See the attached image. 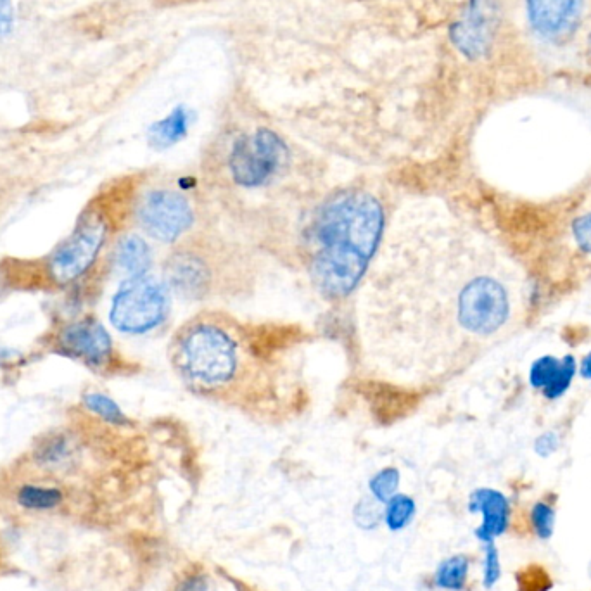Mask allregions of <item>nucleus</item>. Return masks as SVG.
<instances>
[{
  "instance_id": "nucleus-1",
  "label": "nucleus",
  "mask_w": 591,
  "mask_h": 591,
  "mask_svg": "<svg viewBox=\"0 0 591 591\" xmlns=\"http://www.w3.org/2000/svg\"><path fill=\"white\" fill-rule=\"evenodd\" d=\"M381 201L365 191L325 199L306 227L310 279L325 298H348L369 274L384 232Z\"/></svg>"
},
{
  "instance_id": "nucleus-2",
  "label": "nucleus",
  "mask_w": 591,
  "mask_h": 591,
  "mask_svg": "<svg viewBox=\"0 0 591 591\" xmlns=\"http://www.w3.org/2000/svg\"><path fill=\"white\" fill-rule=\"evenodd\" d=\"M246 346L234 324L197 317L178 331L173 363L178 374L199 393H227L246 369Z\"/></svg>"
},
{
  "instance_id": "nucleus-3",
  "label": "nucleus",
  "mask_w": 591,
  "mask_h": 591,
  "mask_svg": "<svg viewBox=\"0 0 591 591\" xmlns=\"http://www.w3.org/2000/svg\"><path fill=\"white\" fill-rule=\"evenodd\" d=\"M170 312V287L166 282L140 275L127 280L113 298L111 324L125 334H146L165 322Z\"/></svg>"
},
{
  "instance_id": "nucleus-4",
  "label": "nucleus",
  "mask_w": 591,
  "mask_h": 591,
  "mask_svg": "<svg viewBox=\"0 0 591 591\" xmlns=\"http://www.w3.org/2000/svg\"><path fill=\"white\" fill-rule=\"evenodd\" d=\"M289 163V149L279 135L258 128L237 140L229 154L230 177L244 189H260L274 182Z\"/></svg>"
},
{
  "instance_id": "nucleus-5",
  "label": "nucleus",
  "mask_w": 591,
  "mask_h": 591,
  "mask_svg": "<svg viewBox=\"0 0 591 591\" xmlns=\"http://www.w3.org/2000/svg\"><path fill=\"white\" fill-rule=\"evenodd\" d=\"M108 232L101 213L92 211L82 218L77 229L59 246L49 260V274L56 284H70L82 277L96 261Z\"/></svg>"
},
{
  "instance_id": "nucleus-6",
  "label": "nucleus",
  "mask_w": 591,
  "mask_h": 591,
  "mask_svg": "<svg viewBox=\"0 0 591 591\" xmlns=\"http://www.w3.org/2000/svg\"><path fill=\"white\" fill-rule=\"evenodd\" d=\"M137 218L140 227L156 241L177 242L194 225V210L182 194L156 189L140 201Z\"/></svg>"
},
{
  "instance_id": "nucleus-7",
  "label": "nucleus",
  "mask_w": 591,
  "mask_h": 591,
  "mask_svg": "<svg viewBox=\"0 0 591 591\" xmlns=\"http://www.w3.org/2000/svg\"><path fill=\"white\" fill-rule=\"evenodd\" d=\"M166 284L184 298L201 299L213 287V267L194 249H178L166 267Z\"/></svg>"
},
{
  "instance_id": "nucleus-8",
  "label": "nucleus",
  "mask_w": 591,
  "mask_h": 591,
  "mask_svg": "<svg viewBox=\"0 0 591 591\" xmlns=\"http://www.w3.org/2000/svg\"><path fill=\"white\" fill-rule=\"evenodd\" d=\"M534 30L550 40L567 39L581 21L583 0H526Z\"/></svg>"
},
{
  "instance_id": "nucleus-9",
  "label": "nucleus",
  "mask_w": 591,
  "mask_h": 591,
  "mask_svg": "<svg viewBox=\"0 0 591 591\" xmlns=\"http://www.w3.org/2000/svg\"><path fill=\"white\" fill-rule=\"evenodd\" d=\"M61 350L89 365H102L113 351L108 331L94 318L71 324L59 337Z\"/></svg>"
},
{
  "instance_id": "nucleus-10",
  "label": "nucleus",
  "mask_w": 591,
  "mask_h": 591,
  "mask_svg": "<svg viewBox=\"0 0 591 591\" xmlns=\"http://www.w3.org/2000/svg\"><path fill=\"white\" fill-rule=\"evenodd\" d=\"M578 374V362L572 355L557 358L545 355L534 360L529 369V384L534 391H540L547 400H559L571 388Z\"/></svg>"
},
{
  "instance_id": "nucleus-11",
  "label": "nucleus",
  "mask_w": 591,
  "mask_h": 591,
  "mask_svg": "<svg viewBox=\"0 0 591 591\" xmlns=\"http://www.w3.org/2000/svg\"><path fill=\"white\" fill-rule=\"evenodd\" d=\"M469 512L483 515L481 526L476 529V538L491 543L507 533L510 526V502L502 491L493 488H479L469 498Z\"/></svg>"
},
{
  "instance_id": "nucleus-12",
  "label": "nucleus",
  "mask_w": 591,
  "mask_h": 591,
  "mask_svg": "<svg viewBox=\"0 0 591 591\" xmlns=\"http://www.w3.org/2000/svg\"><path fill=\"white\" fill-rule=\"evenodd\" d=\"M452 39L458 51L467 58H483L484 54L490 51L493 26L483 13L471 11L464 20L453 25Z\"/></svg>"
},
{
  "instance_id": "nucleus-13",
  "label": "nucleus",
  "mask_w": 591,
  "mask_h": 591,
  "mask_svg": "<svg viewBox=\"0 0 591 591\" xmlns=\"http://www.w3.org/2000/svg\"><path fill=\"white\" fill-rule=\"evenodd\" d=\"M115 258L118 268L123 270L130 279L146 275L153 261L147 242L137 236L121 239L116 248Z\"/></svg>"
},
{
  "instance_id": "nucleus-14",
  "label": "nucleus",
  "mask_w": 591,
  "mask_h": 591,
  "mask_svg": "<svg viewBox=\"0 0 591 591\" xmlns=\"http://www.w3.org/2000/svg\"><path fill=\"white\" fill-rule=\"evenodd\" d=\"M471 571V559L458 553L453 557L443 560L434 572V586L445 591H464L469 581Z\"/></svg>"
},
{
  "instance_id": "nucleus-15",
  "label": "nucleus",
  "mask_w": 591,
  "mask_h": 591,
  "mask_svg": "<svg viewBox=\"0 0 591 591\" xmlns=\"http://www.w3.org/2000/svg\"><path fill=\"white\" fill-rule=\"evenodd\" d=\"M187 134V113L184 109L178 108L172 115L166 116L165 120L159 121L151 130V139L159 147H168L184 139Z\"/></svg>"
},
{
  "instance_id": "nucleus-16",
  "label": "nucleus",
  "mask_w": 591,
  "mask_h": 591,
  "mask_svg": "<svg viewBox=\"0 0 591 591\" xmlns=\"http://www.w3.org/2000/svg\"><path fill=\"white\" fill-rule=\"evenodd\" d=\"M417 514V503L408 495H394L384 509V522L389 531H403L414 521Z\"/></svg>"
},
{
  "instance_id": "nucleus-17",
  "label": "nucleus",
  "mask_w": 591,
  "mask_h": 591,
  "mask_svg": "<svg viewBox=\"0 0 591 591\" xmlns=\"http://www.w3.org/2000/svg\"><path fill=\"white\" fill-rule=\"evenodd\" d=\"M18 502L23 509L51 510L61 505L63 493L58 488L28 484V486H23L18 493Z\"/></svg>"
},
{
  "instance_id": "nucleus-18",
  "label": "nucleus",
  "mask_w": 591,
  "mask_h": 591,
  "mask_svg": "<svg viewBox=\"0 0 591 591\" xmlns=\"http://www.w3.org/2000/svg\"><path fill=\"white\" fill-rule=\"evenodd\" d=\"M519 591H550L553 588L552 574L541 564H528L515 572Z\"/></svg>"
},
{
  "instance_id": "nucleus-19",
  "label": "nucleus",
  "mask_w": 591,
  "mask_h": 591,
  "mask_svg": "<svg viewBox=\"0 0 591 591\" xmlns=\"http://www.w3.org/2000/svg\"><path fill=\"white\" fill-rule=\"evenodd\" d=\"M398 488H400V472L394 467H386L381 472H377L369 483V490L375 502L382 505H386L394 495H398Z\"/></svg>"
},
{
  "instance_id": "nucleus-20",
  "label": "nucleus",
  "mask_w": 591,
  "mask_h": 591,
  "mask_svg": "<svg viewBox=\"0 0 591 591\" xmlns=\"http://www.w3.org/2000/svg\"><path fill=\"white\" fill-rule=\"evenodd\" d=\"M529 526L540 540H550L555 528V509L548 502H536L529 510Z\"/></svg>"
},
{
  "instance_id": "nucleus-21",
  "label": "nucleus",
  "mask_w": 591,
  "mask_h": 591,
  "mask_svg": "<svg viewBox=\"0 0 591 591\" xmlns=\"http://www.w3.org/2000/svg\"><path fill=\"white\" fill-rule=\"evenodd\" d=\"M83 401H85V405H87L90 412L99 415V417L106 420V422H111V424H125V422H127V417L123 415L120 407H118L115 401L111 400V398L104 396V394H85Z\"/></svg>"
},
{
  "instance_id": "nucleus-22",
  "label": "nucleus",
  "mask_w": 591,
  "mask_h": 591,
  "mask_svg": "<svg viewBox=\"0 0 591 591\" xmlns=\"http://www.w3.org/2000/svg\"><path fill=\"white\" fill-rule=\"evenodd\" d=\"M356 526L362 529H375L384 519V510L379 509V502L360 500L353 512Z\"/></svg>"
},
{
  "instance_id": "nucleus-23",
  "label": "nucleus",
  "mask_w": 591,
  "mask_h": 591,
  "mask_svg": "<svg viewBox=\"0 0 591 591\" xmlns=\"http://www.w3.org/2000/svg\"><path fill=\"white\" fill-rule=\"evenodd\" d=\"M502 578V566H500V553L495 543H486V550H484V569H483V583L486 588H493V586Z\"/></svg>"
},
{
  "instance_id": "nucleus-24",
  "label": "nucleus",
  "mask_w": 591,
  "mask_h": 591,
  "mask_svg": "<svg viewBox=\"0 0 591 591\" xmlns=\"http://www.w3.org/2000/svg\"><path fill=\"white\" fill-rule=\"evenodd\" d=\"M572 236L578 248L591 256V211L574 218L572 222Z\"/></svg>"
},
{
  "instance_id": "nucleus-25",
  "label": "nucleus",
  "mask_w": 591,
  "mask_h": 591,
  "mask_svg": "<svg viewBox=\"0 0 591 591\" xmlns=\"http://www.w3.org/2000/svg\"><path fill=\"white\" fill-rule=\"evenodd\" d=\"M173 591H213L211 579L204 571H191L184 578L178 579Z\"/></svg>"
},
{
  "instance_id": "nucleus-26",
  "label": "nucleus",
  "mask_w": 591,
  "mask_h": 591,
  "mask_svg": "<svg viewBox=\"0 0 591 591\" xmlns=\"http://www.w3.org/2000/svg\"><path fill=\"white\" fill-rule=\"evenodd\" d=\"M560 438L557 433H543L534 441V452L541 458L550 457L559 450Z\"/></svg>"
},
{
  "instance_id": "nucleus-27",
  "label": "nucleus",
  "mask_w": 591,
  "mask_h": 591,
  "mask_svg": "<svg viewBox=\"0 0 591 591\" xmlns=\"http://www.w3.org/2000/svg\"><path fill=\"white\" fill-rule=\"evenodd\" d=\"M16 23V9L11 0H0V37L13 32Z\"/></svg>"
},
{
  "instance_id": "nucleus-28",
  "label": "nucleus",
  "mask_w": 591,
  "mask_h": 591,
  "mask_svg": "<svg viewBox=\"0 0 591 591\" xmlns=\"http://www.w3.org/2000/svg\"><path fill=\"white\" fill-rule=\"evenodd\" d=\"M579 374L583 379L591 382V351L588 355L583 356V360L579 363Z\"/></svg>"
},
{
  "instance_id": "nucleus-29",
  "label": "nucleus",
  "mask_w": 591,
  "mask_h": 591,
  "mask_svg": "<svg viewBox=\"0 0 591 591\" xmlns=\"http://www.w3.org/2000/svg\"><path fill=\"white\" fill-rule=\"evenodd\" d=\"M590 576H591V566H590Z\"/></svg>"
},
{
  "instance_id": "nucleus-30",
  "label": "nucleus",
  "mask_w": 591,
  "mask_h": 591,
  "mask_svg": "<svg viewBox=\"0 0 591 591\" xmlns=\"http://www.w3.org/2000/svg\"><path fill=\"white\" fill-rule=\"evenodd\" d=\"M590 44H591V37H590Z\"/></svg>"
}]
</instances>
